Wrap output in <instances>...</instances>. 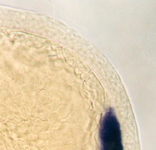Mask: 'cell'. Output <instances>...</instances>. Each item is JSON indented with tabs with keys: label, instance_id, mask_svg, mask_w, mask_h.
<instances>
[{
	"label": "cell",
	"instance_id": "1",
	"mask_svg": "<svg viewBox=\"0 0 156 150\" xmlns=\"http://www.w3.org/2000/svg\"><path fill=\"white\" fill-rule=\"evenodd\" d=\"M100 136L102 150H123L120 124L112 109L104 117Z\"/></svg>",
	"mask_w": 156,
	"mask_h": 150
}]
</instances>
